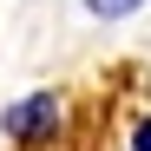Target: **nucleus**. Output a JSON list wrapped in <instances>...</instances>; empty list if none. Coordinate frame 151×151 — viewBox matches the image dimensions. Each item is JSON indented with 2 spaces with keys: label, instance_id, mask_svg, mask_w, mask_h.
I'll use <instances>...</instances> for the list:
<instances>
[{
  "label": "nucleus",
  "instance_id": "nucleus-3",
  "mask_svg": "<svg viewBox=\"0 0 151 151\" xmlns=\"http://www.w3.org/2000/svg\"><path fill=\"white\" fill-rule=\"evenodd\" d=\"M138 151H151V118H145V125H138Z\"/></svg>",
  "mask_w": 151,
  "mask_h": 151
},
{
  "label": "nucleus",
  "instance_id": "nucleus-2",
  "mask_svg": "<svg viewBox=\"0 0 151 151\" xmlns=\"http://www.w3.org/2000/svg\"><path fill=\"white\" fill-rule=\"evenodd\" d=\"M145 7V0H86V13H99V20H132Z\"/></svg>",
  "mask_w": 151,
  "mask_h": 151
},
{
  "label": "nucleus",
  "instance_id": "nucleus-1",
  "mask_svg": "<svg viewBox=\"0 0 151 151\" xmlns=\"http://www.w3.org/2000/svg\"><path fill=\"white\" fill-rule=\"evenodd\" d=\"M53 118H59V105H53V99H27V105H13L7 112V138H33V132H53Z\"/></svg>",
  "mask_w": 151,
  "mask_h": 151
}]
</instances>
